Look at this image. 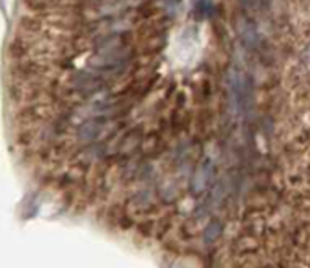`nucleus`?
Here are the masks:
<instances>
[{"mask_svg":"<svg viewBox=\"0 0 310 268\" xmlns=\"http://www.w3.org/2000/svg\"><path fill=\"white\" fill-rule=\"evenodd\" d=\"M211 11V5L208 0H197L195 7H194V13L197 17H206Z\"/></svg>","mask_w":310,"mask_h":268,"instance_id":"f257e3e1","label":"nucleus"}]
</instances>
